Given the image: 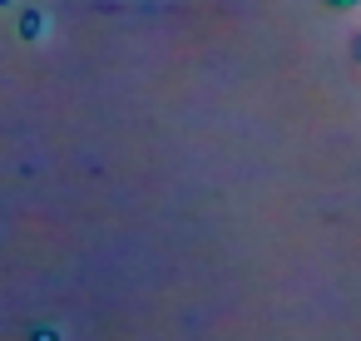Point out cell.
Listing matches in <instances>:
<instances>
[{
	"label": "cell",
	"mask_w": 361,
	"mask_h": 341,
	"mask_svg": "<svg viewBox=\"0 0 361 341\" xmlns=\"http://www.w3.org/2000/svg\"><path fill=\"white\" fill-rule=\"evenodd\" d=\"M326 6H336V11H351V6H361V0H326Z\"/></svg>",
	"instance_id": "1"
},
{
	"label": "cell",
	"mask_w": 361,
	"mask_h": 341,
	"mask_svg": "<svg viewBox=\"0 0 361 341\" xmlns=\"http://www.w3.org/2000/svg\"><path fill=\"white\" fill-rule=\"evenodd\" d=\"M356 60H361V40H356Z\"/></svg>",
	"instance_id": "2"
}]
</instances>
